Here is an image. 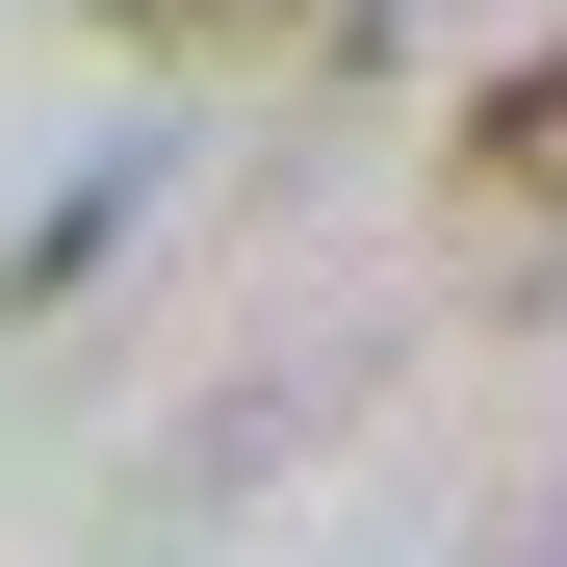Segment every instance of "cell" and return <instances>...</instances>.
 Listing matches in <instances>:
<instances>
[{"instance_id":"obj_1","label":"cell","mask_w":567,"mask_h":567,"mask_svg":"<svg viewBox=\"0 0 567 567\" xmlns=\"http://www.w3.org/2000/svg\"><path fill=\"white\" fill-rule=\"evenodd\" d=\"M464 181H491V207H567V52H516L491 104H464Z\"/></svg>"},{"instance_id":"obj_2","label":"cell","mask_w":567,"mask_h":567,"mask_svg":"<svg viewBox=\"0 0 567 567\" xmlns=\"http://www.w3.org/2000/svg\"><path fill=\"white\" fill-rule=\"evenodd\" d=\"M130 181H155V155H104V181H78V207H52L27 258H0V310H52V284H78V258H104V233H130Z\"/></svg>"},{"instance_id":"obj_3","label":"cell","mask_w":567,"mask_h":567,"mask_svg":"<svg viewBox=\"0 0 567 567\" xmlns=\"http://www.w3.org/2000/svg\"><path fill=\"white\" fill-rule=\"evenodd\" d=\"M104 27H130V52H258L284 0H104Z\"/></svg>"},{"instance_id":"obj_4","label":"cell","mask_w":567,"mask_h":567,"mask_svg":"<svg viewBox=\"0 0 567 567\" xmlns=\"http://www.w3.org/2000/svg\"><path fill=\"white\" fill-rule=\"evenodd\" d=\"M491 567H567V516H516V542H491Z\"/></svg>"}]
</instances>
